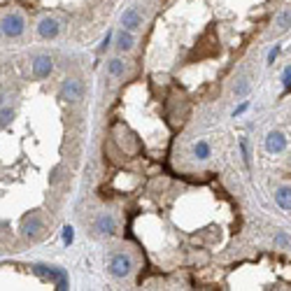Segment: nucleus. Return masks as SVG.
<instances>
[{
  "instance_id": "1",
  "label": "nucleus",
  "mask_w": 291,
  "mask_h": 291,
  "mask_svg": "<svg viewBox=\"0 0 291 291\" xmlns=\"http://www.w3.org/2000/svg\"><path fill=\"white\" fill-rule=\"evenodd\" d=\"M33 273H35V275H40L42 280L54 282L59 291H66L68 289V273L63 270V268H59V266H45V263H35V266H33Z\"/></svg>"
},
{
  "instance_id": "2",
  "label": "nucleus",
  "mask_w": 291,
  "mask_h": 291,
  "mask_svg": "<svg viewBox=\"0 0 291 291\" xmlns=\"http://www.w3.org/2000/svg\"><path fill=\"white\" fill-rule=\"evenodd\" d=\"M0 30H3V35L5 37H21L26 30V21L19 12H12V14H5L0 19Z\"/></svg>"
},
{
  "instance_id": "3",
  "label": "nucleus",
  "mask_w": 291,
  "mask_h": 291,
  "mask_svg": "<svg viewBox=\"0 0 291 291\" xmlns=\"http://www.w3.org/2000/svg\"><path fill=\"white\" fill-rule=\"evenodd\" d=\"M61 101L66 103H77L82 101V95H84V86H82L80 80H75V77H68V80H63V84H61Z\"/></svg>"
},
{
  "instance_id": "4",
  "label": "nucleus",
  "mask_w": 291,
  "mask_h": 291,
  "mask_svg": "<svg viewBox=\"0 0 291 291\" xmlns=\"http://www.w3.org/2000/svg\"><path fill=\"white\" fill-rule=\"evenodd\" d=\"M54 72V61L49 54H37L33 59V77L35 80H47Z\"/></svg>"
},
{
  "instance_id": "5",
  "label": "nucleus",
  "mask_w": 291,
  "mask_h": 291,
  "mask_svg": "<svg viewBox=\"0 0 291 291\" xmlns=\"http://www.w3.org/2000/svg\"><path fill=\"white\" fill-rule=\"evenodd\" d=\"M131 270H133V261H131V256L128 254H114L110 259V273L114 277L131 275Z\"/></svg>"
},
{
  "instance_id": "6",
  "label": "nucleus",
  "mask_w": 291,
  "mask_h": 291,
  "mask_svg": "<svg viewBox=\"0 0 291 291\" xmlns=\"http://www.w3.org/2000/svg\"><path fill=\"white\" fill-rule=\"evenodd\" d=\"M61 33V26L54 16H42L40 24H37V35L45 37V40H54L56 35Z\"/></svg>"
},
{
  "instance_id": "7",
  "label": "nucleus",
  "mask_w": 291,
  "mask_h": 291,
  "mask_svg": "<svg viewBox=\"0 0 291 291\" xmlns=\"http://www.w3.org/2000/svg\"><path fill=\"white\" fill-rule=\"evenodd\" d=\"M121 26H124L126 30H140L142 28V14L138 12V7H128V10L121 14Z\"/></svg>"
},
{
  "instance_id": "8",
  "label": "nucleus",
  "mask_w": 291,
  "mask_h": 291,
  "mask_svg": "<svg viewBox=\"0 0 291 291\" xmlns=\"http://www.w3.org/2000/svg\"><path fill=\"white\" fill-rule=\"evenodd\" d=\"M114 45H117V49L124 54V51H131L133 47H135V35H133V30H126V28H121L119 33L114 35Z\"/></svg>"
},
{
  "instance_id": "9",
  "label": "nucleus",
  "mask_w": 291,
  "mask_h": 291,
  "mask_svg": "<svg viewBox=\"0 0 291 291\" xmlns=\"http://www.w3.org/2000/svg\"><path fill=\"white\" fill-rule=\"evenodd\" d=\"M42 231V219L37 215H30L24 219V224H21V233H24L26 238H35L37 233Z\"/></svg>"
},
{
  "instance_id": "10",
  "label": "nucleus",
  "mask_w": 291,
  "mask_h": 291,
  "mask_svg": "<svg viewBox=\"0 0 291 291\" xmlns=\"http://www.w3.org/2000/svg\"><path fill=\"white\" fill-rule=\"evenodd\" d=\"M266 149L270 151V154H280V151L286 149V138L282 135V133L273 131L266 135Z\"/></svg>"
},
{
  "instance_id": "11",
  "label": "nucleus",
  "mask_w": 291,
  "mask_h": 291,
  "mask_svg": "<svg viewBox=\"0 0 291 291\" xmlns=\"http://www.w3.org/2000/svg\"><path fill=\"white\" fill-rule=\"evenodd\" d=\"M95 231L101 233V236H114L117 231V221L112 215H101L95 219Z\"/></svg>"
},
{
  "instance_id": "12",
  "label": "nucleus",
  "mask_w": 291,
  "mask_h": 291,
  "mask_svg": "<svg viewBox=\"0 0 291 291\" xmlns=\"http://www.w3.org/2000/svg\"><path fill=\"white\" fill-rule=\"evenodd\" d=\"M275 203L282 210H291V189L289 186H280V189L275 191Z\"/></svg>"
},
{
  "instance_id": "13",
  "label": "nucleus",
  "mask_w": 291,
  "mask_h": 291,
  "mask_svg": "<svg viewBox=\"0 0 291 291\" xmlns=\"http://www.w3.org/2000/svg\"><path fill=\"white\" fill-rule=\"evenodd\" d=\"M107 72H110L112 77H121L126 72V63L121 59H110L107 61Z\"/></svg>"
},
{
  "instance_id": "14",
  "label": "nucleus",
  "mask_w": 291,
  "mask_h": 291,
  "mask_svg": "<svg viewBox=\"0 0 291 291\" xmlns=\"http://www.w3.org/2000/svg\"><path fill=\"white\" fill-rule=\"evenodd\" d=\"M193 156H196V159H201V161L210 159V145H207L205 140H198L196 145H193Z\"/></svg>"
},
{
  "instance_id": "15",
  "label": "nucleus",
  "mask_w": 291,
  "mask_h": 291,
  "mask_svg": "<svg viewBox=\"0 0 291 291\" xmlns=\"http://www.w3.org/2000/svg\"><path fill=\"white\" fill-rule=\"evenodd\" d=\"M14 121V110L12 107H0V128H7V126Z\"/></svg>"
},
{
  "instance_id": "16",
  "label": "nucleus",
  "mask_w": 291,
  "mask_h": 291,
  "mask_svg": "<svg viewBox=\"0 0 291 291\" xmlns=\"http://www.w3.org/2000/svg\"><path fill=\"white\" fill-rule=\"evenodd\" d=\"M289 26H291V10H284L277 16V28L284 30V28H289Z\"/></svg>"
},
{
  "instance_id": "17",
  "label": "nucleus",
  "mask_w": 291,
  "mask_h": 291,
  "mask_svg": "<svg viewBox=\"0 0 291 291\" xmlns=\"http://www.w3.org/2000/svg\"><path fill=\"white\" fill-rule=\"evenodd\" d=\"M233 91H236V95H245L247 91H249V80H240Z\"/></svg>"
},
{
  "instance_id": "18",
  "label": "nucleus",
  "mask_w": 291,
  "mask_h": 291,
  "mask_svg": "<svg viewBox=\"0 0 291 291\" xmlns=\"http://www.w3.org/2000/svg\"><path fill=\"white\" fill-rule=\"evenodd\" d=\"M75 240V231H72V226H63V242L66 245H72Z\"/></svg>"
},
{
  "instance_id": "19",
  "label": "nucleus",
  "mask_w": 291,
  "mask_h": 291,
  "mask_svg": "<svg viewBox=\"0 0 291 291\" xmlns=\"http://www.w3.org/2000/svg\"><path fill=\"white\" fill-rule=\"evenodd\" d=\"M240 149H242V159L249 166V149H247V138H240Z\"/></svg>"
},
{
  "instance_id": "20",
  "label": "nucleus",
  "mask_w": 291,
  "mask_h": 291,
  "mask_svg": "<svg viewBox=\"0 0 291 291\" xmlns=\"http://www.w3.org/2000/svg\"><path fill=\"white\" fill-rule=\"evenodd\" d=\"M277 54H280V47H273V51L268 54V63H273V61L277 59Z\"/></svg>"
},
{
  "instance_id": "21",
  "label": "nucleus",
  "mask_w": 291,
  "mask_h": 291,
  "mask_svg": "<svg viewBox=\"0 0 291 291\" xmlns=\"http://www.w3.org/2000/svg\"><path fill=\"white\" fill-rule=\"evenodd\" d=\"M282 82H284V84H291V66L284 70V75H282Z\"/></svg>"
},
{
  "instance_id": "22",
  "label": "nucleus",
  "mask_w": 291,
  "mask_h": 291,
  "mask_svg": "<svg viewBox=\"0 0 291 291\" xmlns=\"http://www.w3.org/2000/svg\"><path fill=\"white\" fill-rule=\"evenodd\" d=\"M110 42H112V33H110V35H105V40H103V45H101V49H103V51H105V49H107V47H110Z\"/></svg>"
},
{
  "instance_id": "23",
  "label": "nucleus",
  "mask_w": 291,
  "mask_h": 291,
  "mask_svg": "<svg viewBox=\"0 0 291 291\" xmlns=\"http://www.w3.org/2000/svg\"><path fill=\"white\" fill-rule=\"evenodd\" d=\"M247 107H249V105H247V103H242V105H240V107H238V110H236V112H233V114H236V117H238V114H242V112H245V110H247Z\"/></svg>"
},
{
  "instance_id": "24",
  "label": "nucleus",
  "mask_w": 291,
  "mask_h": 291,
  "mask_svg": "<svg viewBox=\"0 0 291 291\" xmlns=\"http://www.w3.org/2000/svg\"><path fill=\"white\" fill-rule=\"evenodd\" d=\"M5 105V95H3V89H0V107Z\"/></svg>"
}]
</instances>
